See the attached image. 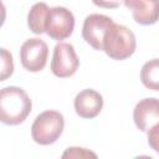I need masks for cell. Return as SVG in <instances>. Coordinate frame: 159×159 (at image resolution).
<instances>
[{
	"label": "cell",
	"instance_id": "cell-1",
	"mask_svg": "<svg viewBox=\"0 0 159 159\" xmlns=\"http://www.w3.org/2000/svg\"><path fill=\"white\" fill-rule=\"evenodd\" d=\"M32 103L27 93L16 86H9L0 93V119L4 124L17 125L30 114Z\"/></svg>",
	"mask_w": 159,
	"mask_h": 159
},
{
	"label": "cell",
	"instance_id": "cell-2",
	"mask_svg": "<svg viewBox=\"0 0 159 159\" xmlns=\"http://www.w3.org/2000/svg\"><path fill=\"white\" fill-rule=\"evenodd\" d=\"M137 47L135 35L123 25L113 24L106 32L103 51L108 57L116 61H123L130 57Z\"/></svg>",
	"mask_w": 159,
	"mask_h": 159
},
{
	"label": "cell",
	"instance_id": "cell-3",
	"mask_svg": "<svg viewBox=\"0 0 159 159\" xmlns=\"http://www.w3.org/2000/svg\"><path fill=\"white\" fill-rule=\"evenodd\" d=\"M63 128V116L57 111L47 109L35 118L31 125V137L40 145H50L61 137Z\"/></svg>",
	"mask_w": 159,
	"mask_h": 159
},
{
	"label": "cell",
	"instance_id": "cell-4",
	"mask_svg": "<svg viewBox=\"0 0 159 159\" xmlns=\"http://www.w3.org/2000/svg\"><path fill=\"white\" fill-rule=\"evenodd\" d=\"M78 66L80 60L71 43L60 42L55 46L51 60V71L56 77L68 78L76 73Z\"/></svg>",
	"mask_w": 159,
	"mask_h": 159
},
{
	"label": "cell",
	"instance_id": "cell-5",
	"mask_svg": "<svg viewBox=\"0 0 159 159\" xmlns=\"http://www.w3.org/2000/svg\"><path fill=\"white\" fill-rule=\"evenodd\" d=\"M75 29V16L73 14L63 7L55 6L48 11L47 21H46V34L56 40L62 41L70 37Z\"/></svg>",
	"mask_w": 159,
	"mask_h": 159
},
{
	"label": "cell",
	"instance_id": "cell-6",
	"mask_svg": "<svg viewBox=\"0 0 159 159\" xmlns=\"http://www.w3.org/2000/svg\"><path fill=\"white\" fill-rule=\"evenodd\" d=\"M48 46L37 37L26 40L20 47V61L25 70L29 72H39L43 70L47 62Z\"/></svg>",
	"mask_w": 159,
	"mask_h": 159
},
{
	"label": "cell",
	"instance_id": "cell-7",
	"mask_svg": "<svg viewBox=\"0 0 159 159\" xmlns=\"http://www.w3.org/2000/svg\"><path fill=\"white\" fill-rule=\"evenodd\" d=\"M113 20L102 14L88 15L82 26V36L84 41L97 51H103V42L107 30L113 25Z\"/></svg>",
	"mask_w": 159,
	"mask_h": 159
},
{
	"label": "cell",
	"instance_id": "cell-8",
	"mask_svg": "<svg viewBox=\"0 0 159 159\" xmlns=\"http://www.w3.org/2000/svg\"><path fill=\"white\" fill-rule=\"evenodd\" d=\"M135 127L142 132H148L153 125L159 123V99L144 98L137 103L133 111Z\"/></svg>",
	"mask_w": 159,
	"mask_h": 159
},
{
	"label": "cell",
	"instance_id": "cell-9",
	"mask_svg": "<svg viewBox=\"0 0 159 159\" xmlns=\"http://www.w3.org/2000/svg\"><path fill=\"white\" fill-rule=\"evenodd\" d=\"M75 111L81 118L91 119L97 117L103 108V97L99 92L87 88L75 97Z\"/></svg>",
	"mask_w": 159,
	"mask_h": 159
},
{
	"label": "cell",
	"instance_id": "cell-10",
	"mask_svg": "<svg viewBox=\"0 0 159 159\" xmlns=\"http://www.w3.org/2000/svg\"><path fill=\"white\" fill-rule=\"evenodd\" d=\"M124 5L139 25H153L159 20V0H124Z\"/></svg>",
	"mask_w": 159,
	"mask_h": 159
},
{
	"label": "cell",
	"instance_id": "cell-11",
	"mask_svg": "<svg viewBox=\"0 0 159 159\" xmlns=\"http://www.w3.org/2000/svg\"><path fill=\"white\" fill-rule=\"evenodd\" d=\"M48 11L50 7L47 6L46 2H36L31 6L27 15V25L34 34L41 35L46 32V21H47Z\"/></svg>",
	"mask_w": 159,
	"mask_h": 159
},
{
	"label": "cell",
	"instance_id": "cell-12",
	"mask_svg": "<svg viewBox=\"0 0 159 159\" xmlns=\"http://www.w3.org/2000/svg\"><path fill=\"white\" fill-rule=\"evenodd\" d=\"M140 81L148 89L159 91V58L149 60L142 66Z\"/></svg>",
	"mask_w": 159,
	"mask_h": 159
},
{
	"label": "cell",
	"instance_id": "cell-13",
	"mask_svg": "<svg viewBox=\"0 0 159 159\" xmlns=\"http://www.w3.org/2000/svg\"><path fill=\"white\" fill-rule=\"evenodd\" d=\"M14 72V61L11 53L6 48H1V75L0 81H5Z\"/></svg>",
	"mask_w": 159,
	"mask_h": 159
},
{
	"label": "cell",
	"instance_id": "cell-14",
	"mask_svg": "<svg viewBox=\"0 0 159 159\" xmlns=\"http://www.w3.org/2000/svg\"><path fill=\"white\" fill-rule=\"evenodd\" d=\"M97 158V154L84 149V148H77V147H71L65 150L62 154V158Z\"/></svg>",
	"mask_w": 159,
	"mask_h": 159
},
{
	"label": "cell",
	"instance_id": "cell-15",
	"mask_svg": "<svg viewBox=\"0 0 159 159\" xmlns=\"http://www.w3.org/2000/svg\"><path fill=\"white\" fill-rule=\"evenodd\" d=\"M147 133H148V144H149V147L157 154H159V123L153 125Z\"/></svg>",
	"mask_w": 159,
	"mask_h": 159
},
{
	"label": "cell",
	"instance_id": "cell-16",
	"mask_svg": "<svg viewBox=\"0 0 159 159\" xmlns=\"http://www.w3.org/2000/svg\"><path fill=\"white\" fill-rule=\"evenodd\" d=\"M92 2L98 6V7H103V9H117L119 7V5L122 2H124V0H92Z\"/></svg>",
	"mask_w": 159,
	"mask_h": 159
}]
</instances>
